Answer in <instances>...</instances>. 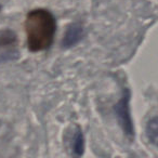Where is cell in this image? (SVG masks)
I'll return each instance as SVG.
<instances>
[{"label":"cell","instance_id":"3957f363","mask_svg":"<svg viewBox=\"0 0 158 158\" xmlns=\"http://www.w3.org/2000/svg\"><path fill=\"white\" fill-rule=\"evenodd\" d=\"M82 36H84V28H82L81 25L77 24V23L70 24L66 29L65 34H64L62 44L65 48L74 47L75 44H77L82 39Z\"/></svg>","mask_w":158,"mask_h":158},{"label":"cell","instance_id":"7a4b0ae2","mask_svg":"<svg viewBox=\"0 0 158 158\" xmlns=\"http://www.w3.org/2000/svg\"><path fill=\"white\" fill-rule=\"evenodd\" d=\"M115 112H116L117 118L123 127V131L127 134H132V123L130 120L129 110H128V94L126 93L123 99L117 103L115 106Z\"/></svg>","mask_w":158,"mask_h":158},{"label":"cell","instance_id":"277c9868","mask_svg":"<svg viewBox=\"0 0 158 158\" xmlns=\"http://www.w3.org/2000/svg\"><path fill=\"white\" fill-rule=\"evenodd\" d=\"M145 132H146V136L149 142L156 147H158V117L149 119L148 123H146Z\"/></svg>","mask_w":158,"mask_h":158},{"label":"cell","instance_id":"6da1fadb","mask_svg":"<svg viewBox=\"0 0 158 158\" xmlns=\"http://www.w3.org/2000/svg\"><path fill=\"white\" fill-rule=\"evenodd\" d=\"M27 47L31 52H39L51 47L56 31V21L46 9H35L28 12L24 23Z\"/></svg>","mask_w":158,"mask_h":158},{"label":"cell","instance_id":"5b68a950","mask_svg":"<svg viewBox=\"0 0 158 158\" xmlns=\"http://www.w3.org/2000/svg\"><path fill=\"white\" fill-rule=\"evenodd\" d=\"M73 152L76 156H81L85 152V138L80 129L77 130L73 139Z\"/></svg>","mask_w":158,"mask_h":158}]
</instances>
